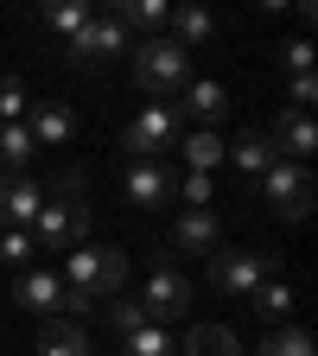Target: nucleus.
<instances>
[{
  "label": "nucleus",
  "instance_id": "1",
  "mask_svg": "<svg viewBox=\"0 0 318 356\" xmlns=\"http://www.w3.org/2000/svg\"><path fill=\"white\" fill-rule=\"evenodd\" d=\"M89 236V210H83V172H58L51 178V197L32 216V248H51V254H70L83 248Z\"/></svg>",
  "mask_w": 318,
  "mask_h": 356
},
{
  "label": "nucleus",
  "instance_id": "15",
  "mask_svg": "<svg viewBox=\"0 0 318 356\" xmlns=\"http://www.w3.org/2000/svg\"><path fill=\"white\" fill-rule=\"evenodd\" d=\"M172 248L178 254H210L216 248V216L210 210H185V216L172 222Z\"/></svg>",
  "mask_w": 318,
  "mask_h": 356
},
{
  "label": "nucleus",
  "instance_id": "30",
  "mask_svg": "<svg viewBox=\"0 0 318 356\" xmlns=\"http://www.w3.org/2000/svg\"><path fill=\"white\" fill-rule=\"evenodd\" d=\"M109 325H115V337H134V331L147 325V312L134 305V299H127V305H109Z\"/></svg>",
  "mask_w": 318,
  "mask_h": 356
},
{
  "label": "nucleus",
  "instance_id": "2",
  "mask_svg": "<svg viewBox=\"0 0 318 356\" xmlns=\"http://www.w3.org/2000/svg\"><path fill=\"white\" fill-rule=\"evenodd\" d=\"M134 83H141L147 96H178V89L191 83V51L172 44L166 32L159 38H141V44H134Z\"/></svg>",
  "mask_w": 318,
  "mask_h": 356
},
{
  "label": "nucleus",
  "instance_id": "27",
  "mask_svg": "<svg viewBox=\"0 0 318 356\" xmlns=\"http://www.w3.org/2000/svg\"><path fill=\"white\" fill-rule=\"evenodd\" d=\"M255 356H312V337H305V331H293V325H280V331L267 337Z\"/></svg>",
  "mask_w": 318,
  "mask_h": 356
},
{
  "label": "nucleus",
  "instance_id": "21",
  "mask_svg": "<svg viewBox=\"0 0 318 356\" xmlns=\"http://www.w3.org/2000/svg\"><path fill=\"white\" fill-rule=\"evenodd\" d=\"M230 165H236V172H248V178H261L267 165H274V147H267V134H236Z\"/></svg>",
  "mask_w": 318,
  "mask_h": 356
},
{
  "label": "nucleus",
  "instance_id": "32",
  "mask_svg": "<svg viewBox=\"0 0 318 356\" xmlns=\"http://www.w3.org/2000/svg\"><path fill=\"white\" fill-rule=\"evenodd\" d=\"M280 64H287V76H305V70H312V44H305V38H293L287 51H280Z\"/></svg>",
  "mask_w": 318,
  "mask_h": 356
},
{
  "label": "nucleus",
  "instance_id": "13",
  "mask_svg": "<svg viewBox=\"0 0 318 356\" xmlns=\"http://www.w3.org/2000/svg\"><path fill=\"white\" fill-rule=\"evenodd\" d=\"M38 210H45V191L32 178H0V229H26Z\"/></svg>",
  "mask_w": 318,
  "mask_h": 356
},
{
  "label": "nucleus",
  "instance_id": "26",
  "mask_svg": "<svg viewBox=\"0 0 318 356\" xmlns=\"http://www.w3.org/2000/svg\"><path fill=\"white\" fill-rule=\"evenodd\" d=\"M172 197H185L191 210H204V204L216 197V178H210V172H185V178H172Z\"/></svg>",
  "mask_w": 318,
  "mask_h": 356
},
{
  "label": "nucleus",
  "instance_id": "29",
  "mask_svg": "<svg viewBox=\"0 0 318 356\" xmlns=\"http://www.w3.org/2000/svg\"><path fill=\"white\" fill-rule=\"evenodd\" d=\"M7 121H26V83L19 76L0 83V127H7Z\"/></svg>",
  "mask_w": 318,
  "mask_h": 356
},
{
  "label": "nucleus",
  "instance_id": "10",
  "mask_svg": "<svg viewBox=\"0 0 318 356\" xmlns=\"http://www.w3.org/2000/svg\"><path fill=\"white\" fill-rule=\"evenodd\" d=\"M185 305H191V280L178 274V267H153V280H147V299H141L147 325H153V318H178Z\"/></svg>",
  "mask_w": 318,
  "mask_h": 356
},
{
  "label": "nucleus",
  "instance_id": "23",
  "mask_svg": "<svg viewBox=\"0 0 318 356\" xmlns=\"http://www.w3.org/2000/svg\"><path fill=\"white\" fill-rule=\"evenodd\" d=\"M121 343H127V356H178V337L166 325H141V331L121 337Z\"/></svg>",
  "mask_w": 318,
  "mask_h": 356
},
{
  "label": "nucleus",
  "instance_id": "9",
  "mask_svg": "<svg viewBox=\"0 0 318 356\" xmlns=\"http://www.w3.org/2000/svg\"><path fill=\"white\" fill-rule=\"evenodd\" d=\"M223 108H230V89L210 83V76H191L185 89H178V108H172V115H185V121H198V127H210V134H216Z\"/></svg>",
  "mask_w": 318,
  "mask_h": 356
},
{
  "label": "nucleus",
  "instance_id": "22",
  "mask_svg": "<svg viewBox=\"0 0 318 356\" xmlns=\"http://www.w3.org/2000/svg\"><path fill=\"white\" fill-rule=\"evenodd\" d=\"M178 153H185V165H191V172H216L223 159H230V147H223L210 127H198V134H191V140L178 147Z\"/></svg>",
  "mask_w": 318,
  "mask_h": 356
},
{
  "label": "nucleus",
  "instance_id": "33",
  "mask_svg": "<svg viewBox=\"0 0 318 356\" xmlns=\"http://www.w3.org/2000/svg\"><path fill=\"white\" fill-rule=\"evenodd\" d=\"M89 356H96V350H89Z\"/></svg>",
  "mask_w": 318,
  "mask_h": 356
},
{
  "label": "nucleus",
  "instance_id": "4",
  "mask_svg": "<svg viewBox=\"0 0 318 356\" xmlns=\"http://www.w3.org/2000/svg\"><path fill=\"white\" fill-rule=\"evenodd\" d=\"M121 51H134V44H127V26H121L115 13H96V19L70 38V64H83V70H102V64L121 58Z\"/></svg>",
  "mask_w": 318,
  "mask_h": 356
},
{
  "label": "nucleus",
  "instance_id": "25",
  "mask_svg": "<svg viewBox=\"0 0 318 356\" xmlns=\"http://www.w3.org/2000/svg\"><path fill=\"white\" fill-rule=\"evenodd\" d=\"M45 19H51L64 38H77L89 19H96V7H89V0H58V7H45Z\"/></svg>",
  "mask_w": 318,
  "mask_h": 356
},
{
  "label": "nucleus",
  "instance_id": "28",
  "mask_svg": "<svg viewBox=\"0 0 318 356\" xmlns=\"http://www.w3.org/2000/svg\"><path fill=\"white\" fill-rule=\"evenodd\" d=\"M38 248H32V236L26 229H0V261H7V267H26Z\"/></svg>",
  "mask_w": 318,
  "mask_h": 356
},
{
  "label": "nucleus",
  "instance_id": "16",
  "mask_svg": "<svg viewBox=\"0 0 318 356\" xmlns=\"http://www.w3.org/2000/svg\"><path fill=\"white\" fill-rule=\"evenodd\" d=\"M70 127H77V115H70L64 102H38L26 134H32V147H64V140H70Z\"/></svg>",
  "mask_w": 318,
  "mask_h": 356
},
{
  "label": "nucleus",
  "instance_id": "3",
  "mask_svg": "<svg viewBox=\"0 0 318 356\" xmlns=\"http://www.w3.org/2000/svg\"><path fill=\"white\" fill-rule=\"evenodd\" d=\"M121 280H127V254L121 248H89L83 242V248L64 254V286L83 293V299H115Z\"/></svg>",
  "mask_w": 318,
  "mask_h": 356
},
{
  "label": "nucleus",
  "instance_id": "8",
  "mask_svg": "<svg viewBox=\"0 0 318 356\" xmlns=\"http://www.w3.org/2000/svg\"><path fill=\"white\" fill-rule=\"evenodd\" d=\"M267 147H274V159H287V165H305V159L318 153L312 115H305V108H280V121L267 127Z\"/></svg>",
  "mask_w": 318,
  "mask_h": 356
},
{
  "label": "nucleus",
  "instance_id": "6",
  "mask_svg": "<svg viewBox=\"0 0 318 356\" xmlns=\"http://www.w3.org/2000/svg\"><path fill=\"white\" fill-rule=\"evenodd\" d=\"M178 134V115H172V102H147L141 115H134L127 127H121V147L134 153V159H153V153H166V140Z\"/></svg>",
  "mask_w": 318,
  "mask_h": 356
},
{
  "label": "nucleus",
  "instance_id": "20",
  "mask_svg": "<svg viewBox=\"0 0 318 356\" xmlns=\"http://www.w3.org/2000/svg\"><path fill=\"white\" fill-rule=\"evenodd\" d=\"M38 147H32V134H26V121H7L0 127V172L7 178H26V159H32Z\"/></svg>",
  "mask_w": 318,
  "mask_h": 356
},
{
  "label": "nucleus",
  "instance_id": "31",
  "mask_svg": "<svg viewBox=\"0 0 318 356\" xmlns=\"http://www.w3.org/2000/svg\"><path fill=\"white\" fill-rule=\"evenodd\" d=\"M287 96H293L287 108H305V115H312V102H318V76H312V70H305V76H287Z\"/></svg>",
  "mask_w": 318,
  "mask_h": 356
},
{
  "label": "nucleus",
  "instance_id": "12",
  "mask_svg": "<svg viewBox=\"0 0 318 356\" xmlns=\"http://www.w3.org/2000/svg\"><path fill=\"white\" fill-rule=\"evenodd\" d=\"M121 191H127V204H166V197H172V172H166L159 159H127Z\"/></svg>",
  "mask_w": 318,
  "mask_h": 356
},
{
  "label": "nucleus",
  "instance_id": "14",
  "mask_svg": "<svg viewBox=\"0 0 318 356\" xmlns=\"http://www.w3.org/2000/svg\"><path fill=\"white\" fill-rule=\"evenodd\" d=\"M102 13H115L127 32H147V38H159L166 19H172V7H159V0H109Z\"/></svg>",
  "mask_w": 318,
  "mask_h": 356
},
{
  "label": "nucleus",
  "instance_id": "11",
  "mask_svg": "<svg viewBox=\"0 0 318 356\" xmlns=\"http://www.w3.org/2000/svg\"><path fill=\"white\" fill-rule=\"evenodd\" d=\"M13 299H19L26 312H45V318H51V312H64V305H70V286H64L58 274H38V267H19V280H13Z\"/></svg>",
  "mask_w": 318,
  "mask_h": 356
},
{
  "label": "nucleus",
  "instance_id": "19",
  "mask_svg": "<svg viewBox=\"0 0 318 356\" xmlns=\"http://www.w3.org/2000/svg\"><path fill=\"white\" fill-rule=\"evenodd\" d=\"M178 356H248V350L236 343L230 325H198V331L185 337V350H178Z\"/></svg>",
  "mask_w": 318,
  "mask_h": 356
},
{
  "label": "nucleus",
  "instance_id": "18",
  "mask_svg": "<svg viewBox=\"0 0 318 356\" xmlns=\"http://www.w3.org/2000/svg\"><path fill=\"white\" fill-rule=\"evenodd\" d=\"M166 26H172L166 38H172V44H185V51H191V44H210V38H216V19H210L204 7H178Z\"/></svg>",
  "mask_w": 318,
  "mask_h": 356
},
{
  "label": "nucleus",
  "instance_id": "24",
  "mask_svg": "<svg viewBox=\"0 0 318 356\" xmlns=\"http://www.w3.org/2000/svg\"><path fill=\"white\" fill-rule=\"evenodd\" d=\"M248 299H255L261 318H287V312H293V286H287V280H261Z\"/></svg>",
  "mask_w": 318,
  "mask_h": 356
},
{
  "label": "nucleus",
  "instance_id": "7",
  "mask_svg": "<svg viewBox=\"0 0 318 356\" xmlns=\"http://www.w3.org/2000/svg\"><path fill=\"white\" fill-rule=\"evenodd\" d=\"M261 280H267V254H255V248L210 254V286H216V293H236V299H248Z\"/></svg>",
  "mask_w": 318,
  "mask_h": 356
},
{
  "label": "nucleus",
  "instance_id": "5",
  "mask_svg": "<svg viewBox=\"0 0 318 356\" xmlns=\"http://www.w3.org/2000/svg\"><path fill=\"white\" fill-rule=\"evenodd\" d=\"M261 197L274 204L280 216H293V222H299V216L312 210V172H305V165H287V159H274V165L261 172Z\"/></svg>",
  "mask_w": 318,
  "mask_h": 356
},
{
  "label": "nucleus",
  "instance_id": "17",
  "mask_svg": "<svg viewBox=\"0 0 318 356\" xmlns=\"http://www.w3.org/2000/svg\"><path fill=\"white\" fill-rule=\"evenodd\" d=\"M38 356H89V337L77 318H45L38 331Z\"/></svg>",
  "mask_w": 318,
  "mask_h": 356
}]
</instances>
